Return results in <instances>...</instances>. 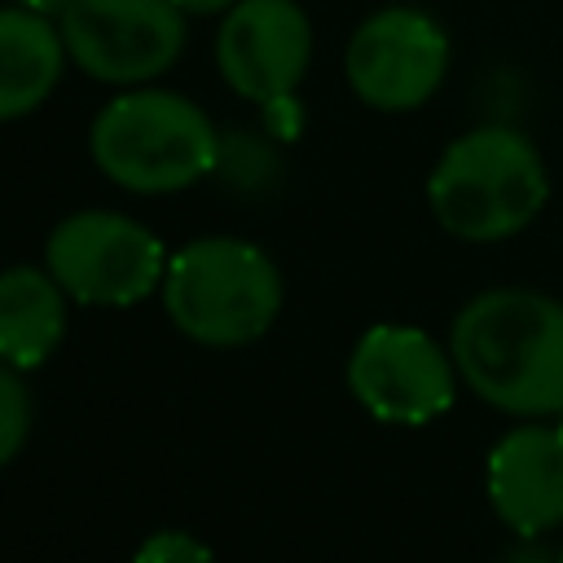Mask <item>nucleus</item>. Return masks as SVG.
<instances>
[{"label": "nucleus", "instance_id": "1", "mask_svg": "<svg viewBox=\"0 0 563 563\" xmlns=\"http://www.w3.org/2000/svg\"><path fill=\"white\" fill-rule=\"evenodd\" d=\"M449 352L462 383L501 413L545 418L563 409V303L497 286L475 295L449 330Z\"/></svg>", "mask_w": 563, "mask_h": 563}, {"label": "nucleus", "instance_id": "2", "mask_svg": "<svg viewBox=\"0 0 563 563\" xmlns=\"http://www.w3.org/2000/svg\"><path fill=\"white\" fill-rule=\"evenodd\" d=\"M88 154L128 194H180L216 167L220 136L198 101L136 84L97 110Z\"/></svg>", "mask_w": 563, "mask_h": 563}, {"label": "nucleus", "instance_id": "3", "mask_svg": "<svg viewBox=\"0 0 563 563\" xmlns=\"http://www.w3.org/2000/svg\"><path fill=\"white\" fill-rule=\"evenodd\" d=\"M550 176L537 145L501 123L457 136L427 176V202L444 233L462 242H501L537 220Z\"/></svg>", "mask_w": 563, "mask_h": 563}, {"label": "nucleus", "instance_id": "4", "mask_svg": "<svg viewBox=\"0 0 563 563\" xmlns=\"http://www.w3.org/2000/svg\"><path fill=\"white\" fill-rule=\"evenodd\" d=\"M163 308L207 347L255 343L282 312V273L246 238H198L167 260Z\"/></svg>", "mask_w": 563, "mask_h": 563}, {"label": "nucleus", "instance_id": "5", "mask_svg": "<svg viewBox=\"0 0 563 563\" xmlns=\"http://www.w3.org/2000/svg\"><path fill=\"white\" fill-rule=\"evenodd\" d=\"M57 26L70 66L110 88L167 75L189 40V13L176 0H70Z\"/></svg>", "mask_w": 563, "mask_h": 563}, {"label": "nucleus", "instance_id": "6", "mask_svg": "<svg viewBox=\"0 0 563 563\" xmlns=\"http://www.w3.org/2000/svg\"><path fill=\"white\" fill-rule=\"evenodd\" d=\"M44 264L70 299L97 308H128L163 286L167 251L132 216L75 211L53 224L44 242Z\"/></svg>", "mask_w": 563, "mask_h": 563}, {"label": "nucleus", "instance_id": "7", "mask_svg": "<svg viewBox=\"0 0 563 563\" xmlns=\"http://www.w3.org/2000/svg\"><path fill=\"white\" fill-rule=\"evenodd\" d=\"M444 70H449V35L431 13L409 4L369 13L343 48V75L352 92L369 110H387V114L418 110L422 101H431Z\"/></svg>", "mask_w": 563, "mask_h": 563}, {"label": "nucleus", "instance_id": "8", "mask_svg": "<svg viewBox=\"0 0 563 563\" xmlns=\"http://www.w3.org/2000/svg\"><path fill=\"white\" fill-rule=\"evenodd\" d=\"M347 387L378 422L422 427L453 405L457 365L427 330L374 325L347 356Z\"/></svg>", "mask_w": 563, "mask_h": 563}, {"label": "nucleus", "instance_id": "9", "mask_svg": "<svg viewBox=\"0 0 563 563\" xmlns=\"http://www.w3.org/2000/svg\"><path fill=\"white\" fill-rule=\"evenodd\" d=\"M312 62V22L295 0H238L216 26L220 79L260 106L286 101Z\"/></svg>", "mask_w": 563, "mask_h": 563}, {"label": "nucleus", "instance_id": "10", "mask_svg": "<svg viewBox=\"0 0 563 563\" xmlns=\"http://www.w3.org/2000/svg\"><path fill=\"white\" fill-rule=\"evenodd\" d=\"M484 488L506 528L519 537H541L563 523V431L559 422H528L506 431L488 462Z\"/></svg>", "mask_w": 563, "mask_h": 563}, {"label": "nucleus", "instance_id": "11", "mask_svg": "<svg viewBox=\"0 0 563 563\" xmlns=\"http://www.w3.org/2000/svg\"><path fill=\"white\" fill-rule=\"evenodd\" d=\"M66 62L70 57L57 18L0 4V123L40 110L53 97Z\"/></svg>", "mask_w": 563, "mask_h": 563}, {"label": "nucleus", "instance_id": "12", "mask_svg": "<svg viewBox=\"0 0 563 563\" xmlns=\"http://www.w3.org/2000/svg\"><path fill=\"white\" fill-rule=\"evenodd\" d=\"M66 334V290L48 268L13 264L0 273V361L13 369L44 365Z\"/></svg>", "mask_w": 563, "mask_h": 563}, {"label": "nucleus", "instance_id": "13", "mask_svg": "<svg viewBox=\"0 0 563 563\" xmlns=\"http://www.w3.org/2000/svg\"><path fill=\"white\" fill-rule=\"evenodd\" d=\"M31 418H35V405H31L26 383L18 378L13 365L0 361V466H9L22 453L31 435Z\"/></svg>", "mask_w": 563, "mask_h": 563}, {"label": "nucleus", "instance_id": "14", "mask_svg": "<svg viewBox=\"0 0 563 563\" xmlns=\"http://www.w3.org/2000/svg\"><path fill=\"white\" fill-rule=\"evenodd\" d=\"M132 563H216V554L198 537L176 532V528H163V532H154V537L141 541V550L132 554Z\"/></svg>", "mask_w": 563, "mask_h": 563}, {"label": "nucleus", "instance_id": "15", "mask_svg": "<svg viewBox=\"0 0 563 563\" xmlns=\"http://www.w3.org/2000/svg\"><path fill=\"white\" fill-rule=\"evenodd\" d=\"M189 18H211V13H229L238 0H176Z\"/></svg>", "mask_w": 563, "mask_h": 563}, {"label": "nucleus", "instance_id": "16", "mask_svg": "<svg viewBox=\"0 0 563 563\" xmlns=\"http://www.w3.org/2000/svg\"><path fill=\"white\" fill-rule=\"evenodd\" d=\"M13 4H22V9H35V13H48V18H57L70 0H13Z\"/></svg>", "mask_w": 563, "mask_h": 563}, {"label": "nucleus", "instance_id": "17", "mask_svg": "<svg viewBox=\"0 0 563 563\" xmlns=\"http://www.w3.org/2000/svg\"><path fill=\"white\" fill-rule=\"evenodd\" d=\"M559 431H563V409H559Z\"/></svg>", "mask_w": 563, "mask_h": 563}, {"label": "nucleus", "instance_id": "18", "mask_svg": "<svg viewBox=\"0 0 563 563\" xmlns=\"http://www.w3.org/2000/svg\"><path fill=\"white\" fill-rule=\"evenodd\" d=\"M554 563H563V550H559V559H554Z\"/></svg>", "mask_w": 563, "mask_h": 563}]
</instances>
